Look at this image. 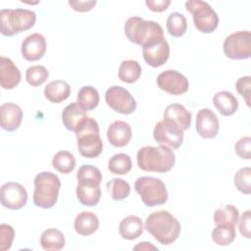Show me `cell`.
I'll return each mask as SVG.
<instances>
[{
	"label": "cell",
	"mask_w": 251,
	"mask_h": 251,
	"mask_svg": "<svg viewBox=\"0 0 251 251\" xmlns=\"http://www.w3.org/2000/svg\"><path fill=\"white\" fill-rule=\"evenodd\" d=\"M145 229L161 244L170 245L180 233V224L171 213L160 210L151 213L145 220Z\"/></svg>",
	"instance_id": "6da1fadb"
},
{
	"label": "cell",
	"mask_w": 251,
	"mask_h": 251,
	"mask_svg": "<svg viewBox=\"0 0 251 251\" xmlns=\"http://www.w3.org/2000/svg\"><path fill=\"white\" fill-rule=\"evenodd\" d=\"M136 162L142 171L167 173L173 169L176 156L173 149L167 145L144 146L138 150Z\"/></svg>",
	"instance_id": "7a4b0ae2"
},
{
	"label": "cell",
	"mask_w": 251,
	"mask_h": 251,
	"mask_svg": "<svg viewBox=\"0 0 251 251\" xmlns=\"http://www.w3.org/2000/svg\"><path fill=\"white\" fill-rule=\"evenodd\" d=\"M125 34L127 39L144 47L164 38L162 26L154 21H145L140 17H130L125 24Z\"/></svg>",
	"instance_id": "3957f363"
},
{
	"label": "cell",
	"mask_w": 251,
	"mask_h": 251,
	"mask_svg": "<svg viewBox=\"0 0 251 251\" xmlns=\"http://www.w3.org/2000/svg\"><path fill=\"white\" fill-rule=\"evenodd\" d=\"M77 139V149L84 158H96L103 150V142L99 135L97 122L87 117L75 130Z\"/></svg>",
	"instance_id": "277c9868"
},
{
	"label": "cell",
	"mask_w": 251,
	"mask_h": 251,
	"mask_svg": "<svg viewBox=\"0 0 251 251\" xmlns=\"http://www.w3.org/2000/svg\"><path fill=\"white\" fill-rule=\"evenodd\" d=\"M61 181L57 175L51 172H41L34 177L33 203L42 209L52 208L58 199Z\"/></svg>",
	"instance_id": "5b68a950"
},
{
	"label": "cell",
	"mask_w": 251,
	"mask_h": 251,
	"mask_svg": "<svg viewBox=\"0 0 251 251\" xmlns=\"http://www.w3.org/2000/svg\"><path fill=\"white\" fill-rule=\"evenodd\" d=\"M36 21V14L27 9H2L0 11L1 33L13 36L19 32L30 29Z\"/></svg>",
	"instance_id": "8992f818"
},
{
	"label": "cell",
	"mask_w": 251,
	"mask_h": 251,
	"mask_svg": "<svg viewBox=\"0 0 251 251\" xmlns=\"http://www.w3.org/2000/svg\"><path fill=\"white\" fill-rule=\"evenodd\" d=\"M134 189L147 207L163 205L168 201L166 185L160 178L140 176L135 180Z\"/></svg>",
	"instance_id": "52a82bcc"
},
{
	"label": "cell",
	"mask_w": 251,
	"mask_h": 251,
	"mask_svg": "<svg viewBox=\"0 0 251 251\" xmlns=\"http://www.w3.org/2000/svg\"><path fill=\"white\" fill-rule=\"evenodd\" d=\"M185 9L192 14L194 26L202 33L213 32L219 25V17L214 9L205 1L188 0Z\"/></svg>",
	"instance_id": "ba28073f"
},
{
	"label": "cell",
	"mask_w": 251,
	"mask_h": 251,
	"mask_svg": "<svg viewBox=\"0 0 251 251\" xmlns=\"http://www.w3.org/2000/svg\"><path fill=\"white\" fill-rule=\"evenodd\" d=\"M225 55L232 60H245L251 56V32L239 30L229 34L224 41Z\"/></svg>",
	"instance_id": "9c48e42d"
},
{
	"label": "cell",
	"mask_w": 251,
	"mask_h": 251,
	"mask_svg": "<svg viewBox=\"0 0 251 251\" xmlns=\"http://www.w3.org/2000/svg\"><path fill=\"white\" fill-rule=\"evenodd\" d=\"M153 137L159 144L177 149L183 142V130L174 121L163 119L159 121L153 130Z\"/></svg>",
	"instance_id": "30bf717a"
},
{
	"label": "cell",
	"mask_w": 251,
	"mask_h": 251,
	"mask_svg": "<svg viewBox=\"0 0 251 251\" xmlns=\"http://www.w3.org/2000/svg\"><path fill=\"white\" fill-rule=\"evenodd\" d=\"M105 101L112 110L124 115H129L136 109V102L131 93L119 85H114L107 89Z\"/></svg>",
	"instance_id": "8fae6325"
},
{
	"label": "cell",
	"mask_w": 251,
	"mask_h": 251,
	"mask_svg": "<svg viewBox=\"0 0 251 251\" xmlns=\"http://www.w3.org/2000/svg\"><path fill=\"white\" fill-rule=\"evenodd\" d=\"M157 85L160 89L172 95H181L188 90L189 82L185 75L176 70L162 72L157 77Z\"/></svg>",
	"instance_id": "7c38bea8"
},
{
	"label": "cell",
	"mask_w": 251,
	"mask_h": 251,
	"mask_svg": "<svg viewBox=\"0 0 251 251\" xmlns=\"http://www.w3.org/2000/svg\"><path fill=\"white\" fill-rule=\"evenodd\" d=\"M0 198L1 204L5 208L10 210H19L26 204L27 192L21 183L9 181L1 186Z\"/></svg>",
	"instance_id": "4fadbf2b"
},
{
	"label": "cell",
	"mask_w": 251,
	"mask_h": 251,
	"mask_svg": "<svg viewBox=\"0 0 251 251\" xmlns=\"http://www.w3.org/2000/svg\"><path fill=\"white\" fill-rule=\"evenodd\" d=\"M144 61L151 67L163 66L170 56V45L164 38L142 47Z\"/></svg>",
	"instance_id": "5bb4252c"
},
{
	"label": "cell",
	"mask_w": 251,
	"mask_h": 251,
	"mask_svg": "<svg viewBox=\"0 0 251 251\" xmlns=\"http://www.w3.org/2000/svg\"><path fill=\"white\" fill-rule=\"evenodd\" d=\"M195 127L197 133L205 138H214L219 132V120L217 115L209 108H203L196 115Z\"/></svg>",
	"instance_id": "9a60e30c"
},
{
	"label": "cell",
	"mask_w": 251,
	"mask_h": 251,
	"mask_svg": "<svg viewBox=\"0 0 251 251\" xmlns=\"http://www.w3.org/2000/svg\"><path fill=\"white\" fill-rule=\"evenodd\" d=\"M46 52V39L40 33L27 35L22 43V55L28 62L41 59Z\"/></svg>",
	"instance_id": "2e32d148"
},
{
	"label": "cell",
	"mask_w": 251,
	"mask_h": 251,
	"mask_svg": "<svg viewBox=\"0 0 251 251\" xmlns=\"http://www.w3.org/2000/svg\"><path fill=\"white\" fill-rule=\"evenodd\" d=\"M23 120V110L15 103H4L0 106V125L7 131L19 128Z\"/></svg>",
	"instance_id": "e0dca14e"
},
{
	"label": "cell",
	"mask_w": 251,
	"mask_h": 251,
	"mask_svg": "<svg viewBox=\"0 0 251 251\" xmlns=\"http://www.w3.org/2000/svg\"><path fill=\"white\" fill-rule=\"evenodd\" d=\"M21 72L15 63L7 57L0 58V84L4 89H13L21 81Z\"/></svg>",
	"instance_id": "ac0fdd59"
},
{
	"label": "cell",
	"mask_w": 251,
	"mask_h": 251,
	"mask_svg": "<svg viewBox=\"0 0 251 251\" xmlns=\"http://www.w3.org/2000/svg\"><path fill=\"white\" fill-rule=\"evenodd\" d=\"M132 136L131 126L124 121H115L107 129V138L115 147H124L128 144Z\"/></svg>",
	"instance_id": "d6986e66"
},
{
	"label": "cell",
	"mask_w": 251,
	"mask_h": 251,
	"mask_svg": "<svg viewBox=\"0 0 251 251\" xmlns=\"http://www.w3.org/2000/svg\"><path fill=\"white\" fill-rule=\"evenodd\" d=\"M75 192L77 200L84 206H96L101 198V188L99 183L77 182Z\"/></svg>",
	"instance_id": "ffe728a7"
},
{
	"label": "cell",
	"mask_w": 251,
	"mask_h": 251,
	"mask_svg": "<svg viewBox=\"0 0 251 251\" xmlns=\"http://www.w3.org/2000/svg\"><path fill=\"white\" fill-rule=\"evenodd\" d=\"M86 118V111L83 110L77 103H71L67 105L62 112L63 125L68 130L74 132Z\"/></svg>",
	"instance_id": "44dd1931"
},
{
	"label": "cell",
	"mask_w": 251,
	"mask_h": 251,
	"mask_svg": "<svg viewBox=\"0 0 251 251\" xmlns=\"http://www.w3.org/2000/svg\"><path fill=\"white\" fill-rule=\"evenodd\" d=\"M43 92L48 101L59 104L69 98L71 94V86L63 79H55L50 81L44 87Z\"/></svg>",
	"instance_id": "7402d4cb"
},
{
	"label": "cell",
	"mask_w": 251,
	"mask_h": 251,
	"mask_svg": "<svg viewBox=\"0 0 251 251\" xmlns=\"http://www.w3.org/2000/svg\"><path fill=\"white\" fill-rule=\"evenodd\" d=\"M213 104L220 114L226 117L233 115L238 109L237 98L226 90L217 92L213 97Z\"/></svg>",
	"instance_id": "603a6c76"
},
{
	"label": "cell",
	"mask_w": 251,
	"mask_h": 251,
	"mask_svg": "<svg viewBox=\"0 0 251 251\" xmlns=\"http://www.w3.org/2000/svg\"><path fill=\"white\" fill-rule=\"evenodd\" d=\"M99 227L98 217L89 211L79 213L75 220V230L77 234L88 236L94 233Z\"/></svg>",
	"instance_id": "cb8c5ba5"
},
{
	"label": "cell",
	"mask_w": 251,
	"mask_h": 251,
	"mask_svg": "<svg viewBox=\"0 0 251 251\" xmlns=\"http://www.w3.org/2000/svg\"><path fill=\"white\" fill-rule=\"evenodd\" d=\"M142 220L134 215H129L123 219L119 225L120 235L126 240L138 238L143 232Z\"/></svg>",
	"instance_id": "d4e9b609"
},
{
	"label": "cell",
	"mask_w": 251,
	"mask_h": 251,
	"mask_svg": "<svg viewBox=\"0 0 251 251\" xmlns=\"http://www.w3.org/2000/svg\"><path fill=\"white\" fill-rule=\"evenodd\" d=\"M164 119L174 121L183 131L188 129L191 125V113L187 111L183 105L177 103H173L166 107L164 111Z\"/></svg>",
	"instance_id": "484cf974"
},
{
	"label": "cell",
	"mask_w": 251,
	"mask_h": 251,
	"mask_svg": "<svg viewBox=\"0 0 251 251\" xmlns=\"http://www.w3.org/2000/svg\"><path fill=\"white\" fill-rule=\"evenodd\" d=\"M65 236L57 228H47L40 236V245L44 250L59 251L65 246Z\"/></svg>",
	"instance_id": "4316f807"
},
{
	"label": "cell",
	"mask_w": 251,
	"mask_h": 251,
	"mask_svg": "<svg viewBox=\"0 0 251 251\" xmlns=\"http://www.w3.org/2000/svg\"><path fill=\"white\" fill-rule=\"evenodd\" d=\"M76 103L86 112L92 111L99 104V92L90 85L82 86L76 96Z\"/></svg>",
	"instance_id": "83f0119b"
},
{
	"label": "cell",
	"mask_w": 251,
	"mask_h": 251,
	"mask_svg": "<svg viewBox=\"0 0 251 251\" xmlns=\"http://www.w3.org/2000/svg\"><path fill=\"white\" fill-rule=\"evenodd\" d=\"M141 75V67L135 60H125L119 68V78L126 83L135 82Z\"/></svg>",
	"instance_id": "f1b7e54d"
},
{
	"label": "cell",
	"mask_w": 251,
	"mask_h": 251,
	"mask_svg": "<svg viewBox=\"0 0 251 251\" xmlns=\"http://www.w3.org/2000/svg\"><path fill=\"white\" fill-rule=\"evenodd\" d=\"M216 226L219 225H232L235 226L239 220L238 209L233 205H226L218 208L213 217Z\"/></svg>",
	"instance_id": "f546056e"
},
{
	"label": "cell",
	"mask_w": 251,
	"mask_h": 251,
	"mask_svg": "<svg viewBox=\"0 0 251 251\" xmlns=\"http://www.w3.org/2000/svg\"><path fill=\"white\" fill-rule=\"evenodd\" d=\"M52 166L61 174H70L75 167V156L67 150L58 151L52 159Z\"/></svg>",
	"instance_id": "4dcf8cb0"
},
{
	"label": "cell",
	"mask_w": 251,
	"mask_h": 251,
	"mask_svg": "<svg viewBox=\"0 0 251 251\" xmlns=\"http://www.w3.org/2000/svg\"><path fill=\"white\" fill-rule=\"evenodd\" d=\"M236 231L232 225H219L212 231L213 241L221 246H227L235 239Z\"/></svg>",
	"instance_id": "1f68e13d"
},
{
	"label": "cell",
	"mask_w": 251,
	"mask_h": 251,
	"mask_svg": "<svg viewBox=\"0 0 251 251\" xmlns=\"http://www.w3.org/2000/svg\"><path fill=\"white\" fill-rule=\"evenodd\" d=\"M132 167L130 157L125 153L113 155L108 162V170L115 175H126Z\"/></svg>",
	"instance_id": "d6a6232c"
},
{
	"label": "cell",
	"mask_w": 251,
	"mask_h": 251,
	"mask_svg": "<svg viewBox=\"0 0 251 251\" xmlns=\"http://www.w3.org/2000/svg\"><path fill=\"white\" fill-rule=\"evenodd\" d=\"M167 29L174 37L182 36L187 29L186 18L178 12L171 13L167 19Z\"/></svg>",
	"instance_id": "836d02e7"
},
{
	"label": "cell",
	"mask_w": 251,
	"mask_h": 251,
	"mask_svg": "<svg viewBox=\"0 0 251 251\" xmlns=\"http://www.w3.org/2000/svg\"><path fill=\"white\" fill-rule=\"evenodd\" d=\"M108 192L112 199L121 201L126 199L130 193V185L123 178H112L106 183Z\"/></svg>",
	"instance_id": "e575fe53"
},
{
	"label": "cell",
	"mask_w": 251,
	"mask_h": 251,
	"mask_svg": "<svg viewBox=\"0 0 251 251\" xmlns=\"http://www.w3.org/2000/svg\"><path fill=\"white\" fill-rule=\"evenodd\" d=\"M49 76V73L44 66L35 65L27 68L25 72V79L31 86H39L43 84Z\"/></svg>",
	"instance_id": "d590c367"
},
{
	"label": "cell",
	"mask_w": 251,
	"mask_h": 251,
	"mask_svg": "<svg viewBox=\"0 0 251 251\" xmlns=\"http://www.w3.org/2000/svg\"><path fill=\"white\" fill-rule=\"evenodd\" d=\"M233 182L238 191L249 195L251 193V168L245 167L239 169L234 175Z\"/></svg>",
	"instance_id": "8d00e7d4"
},
{
	"label": "cell",
	"mask_w": 251,
	"mask_h": 251,
	"mask_svg": "<svg viewBox=\"0 0 251 251\" xmlns=\"http://www.w3.org/2000/svg\"><path fill=\"white\" fill-rule=\"evenodd\" d=\"M77 182H94L101 183L102 174L97 167L91 165L81 166L76 173Z\"/></svg>",
	"instance_id": "74e56055"
},
{
	"label": "cell",
	"mask_w": 251,
	"mask_h": 251,
	"mask_svg": "<svg viewBox=\"0 0 251 251\" xmlns=\"http://www.w3.org/2000/svg\"><path fill=\"white\" fill-rule=\"evenodd\" d=\"M15 236L14 228L8 224L0 225V249L2 251L9 250L12 246Z\"/></svg>",
	"instance_id": "f35d334b"
},
{
	"label": "cell",
	"mask_w": 251,
	"mask_h": 251,
	"mask_svg": "<svg viewBox=\"0 0 251 251\" xmlns=\"http://www.w3.org/2000/svg\"><path fill=\"white\" fill-rule=\"evenodd\" d=\"M234 151L239 158L250 160L251 159V137L244 136L238 139L234 145Z\"/></svg>",
	"instance_id": "ab89813d"
},
{
	"label": "cell",
	"mask_w": 251,
	"mask_h": 251,
	"mask_svg": "<svg viewBox=\"0 0 251 251\" xmlns=\"http://www.w3.org/2000/svg\"><path fill=\"white\" fill-rule=\"evenodd\" d=\"M237 92L243 97L246 102V105L250 106V93H251V77L249 75L242 76L237 79L235 83Z\"/></svg>",
	"instance_id": "60d3db41"
},
{
	"label": "cell",
	"mask_w": 251,
	"mask_h": 251,
	"mask_svg": "<svg viewBox=\"0 0 251 251\" xmlns=\"http://www.w3.org/2000/svg\"><path fill=\"white\" fill-rule=\"evenodd\" d=\"M238 222H239V231L241 235L250 239L251 238V211L246 210L242 214Z\"/></svg>",
	"instance_id": "b9f144b4"
},
{
	"label": "cell",
	"mask_w": 251,
	"mask_h": 251,
	"mask_svg": "<svg viewBox=\"0 0 251 251\" xmlns=\"http://www.w3.org/2000/svg\"><path fill=\"white\" fill-rule=\"evenodd\" d=\"M69 5L76 12H88L92 10V8L96 5L95 0H88V1H80V0H74V1H69Z\"/></svg>",
	"instance_id": "7bdbcfd3"
},
{
	"label": "cell",
	"mask_w": 251,
	"mask_h": 251,
	"mask_svg": "<svg viewBox=\"0 0 251 251\" xmlns=\"http://www.w3.org/2000/svg\"><path fill=\"white\" fill-rule=\"evenodd\" d=\"M146 6L153 12H163L168 9L171 4L170 0H146Z\"/></svg>",
	"instance_id": "ee69618b"
},
{
	"label": "cell",
	"mask_w": 251,
	"mask_h": 251,
	"mask_svg": "<svg viewBox=\"0 0 251 251\" xmlns=\"http://www.w3.org/2000/svg\"><path fill=\"white\" fill-rule=\"evenodd\" d=\"M134 249L135 250H137V249H141V250H148V249H157L158 250V248H156L155 246H153L152 244H150V242H140V244H138V245H136L135 247H134Z\"/></svg>",
	"instance_id": "f6af8a7d"
}]
</instances>
